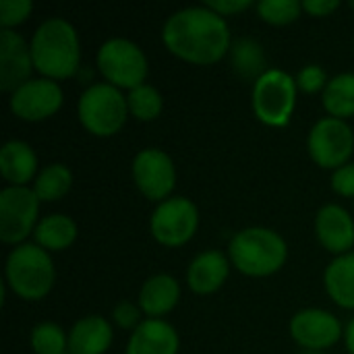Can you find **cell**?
<instances>
[{
    "label": "cell",
    "instance_id": "obj_1",
    "mask_svg": "<svg viewBox=\"0 0 354 354\" xmlns=\"http://www.w3.org/2000/svg\"><path fill=\"white\" fill-rule=\"evenodd\" d=\"M162 39L174 56L201 66L222 60L232 46L226 17L205 4L172 12L162 27Z\"/></svg>",
    "mask_w": 354,
    "mask_h": 354
},
{
    "label": "cell",
    "instance_id": "obj_2",
    "mask_svg": "<svg viewBox=\"0 0 354 354\" xmlns=\"http://www.w3.org/2000/svg\"><path fill=\"white\" fill-rule=\"evenodd\" d=\"M35 71L48 79H66L81 68V41L75 25L62 17L41 21L29 41Z\"/></svg>",
    "mask_w": 354,
    "mask_h": 354
},
{
    "label": "cell",
    "instance_id": "obj_3",
    "mask_svg": "<svg viewBox=\"0 0 354 354\" xmlns=\"http://www.w3.org/2000/svg\"><path fill=\"white\" fill-rule=\"evenodd\" d=\"M230 263L253 278L272 276L286 263L288 245L272 228L266 226H249L239 230L228 243Z\"/></svg>",
    "mask_w": 354,
    "mask_h": 354
},
{
    "label": "cell",
    "instance_id": "obj_4",
    "mask_svg": "<svg viewBox=\"0 0 354 354\" xmlns=\"http://www.w3.org/2000/svg\"><path fill=\"white\" fill-rule=\"evenodd\" d=\"M6 286L23 301H41L54 286L56 270L50 253L35 243L17 245L4 266Z\"/></svg>",
    "mask_w": 354,
    "mask_h": 354
},
{
    "label": "cell",
    "instance_id": "obj_5",
    "mask_svg": "<svg viewBox=\"0 0 354 354\" xmlns=\"http://www.w3.org/2000/svg\"><path fill=\"white\" fill-rule=\"evenodd\" d=\"M77 116L91 135L112 137L122 129L129 116L127 95L108 81L89 83L79 95Z\"/></svg>",
    "mask_w": 354,
    "mask_h": 354
},
{
    "label": "cell",
    "instance_id": "obj_6",
    "mask_svg": "<svg viewBox=\"0 0 354 354\" xmlns=\"http://www.w3.org/2000/svg\"><path fill=\"white\" fill-rule=\"evenodd\" d=\"M297 79L282 68H268L255 83L251 104L255 116L268 127H286L297 106Z\"/></svg>",
    "mask_w": 354,
    "mask_h": 354
},
{
    "label": "cell",
    "instance_id": "obj_7",
    "mask_svg": "<svg viewBox=\"0 0 354 354\" xmlns=\"http://www.w3.org/2000/svg\"><path fill=\"white\" fill-rule=\"evenodd\" d=\"M97 71L118 89H135L145 83L149 62L139 44L129 37L106 39L95 54Z\"/></svg>",
    "mask_w": 354,
    "mask_h": 354
},
{
    "label": "cell",
    "instance_id": "obj_8",
    "mask_svg": "<svg viewBox=\"0 0 354 354\" xmlns=\"http://www.w3.org/2000/svg\"><path fill=\"white\" fill-rule=\"evenodd\" d=\"M307 149L311 160L328 170H338L348 164L354 151V131L348 120L324 116L319 118L307 137Z\"/></svg>",
    "mask_w": 354,
    "mask_h": 354
},
{
    "label": "cell",
    "instance_id": "obj_9",
    "mask_svg": "<svg viewBox=\"0 0 354 354\" xmlns=\"http://www.w3.org/2000/svg\"><path fill=\"white\" fill-rule=\"evenodd\" d=\"M39 203L33 187H4L0 191V241L23 245L37 226Z\"/></svg>",
    "mask_w": 354,
    "mask_h": 354
},
{
    "label": "cell",
    "instance_id": "obj_10",
    "mask_svg": "<svg viewBox=\"0 0 354 354\" xmlns=\"http://www.w3.org/2000/svg\"><path fill=\"white\" fill-rule=\"evenodd\" d=\"M199 228V209L189 197H168L156 205L149 218L153 239L166 247H180L189 243Z\"/></svg>",
    "mask_w": 354,
    "mask_h": 354
},
{
    "label": "cell",
    "instance_id": "obj_11",
    "mask_svg": "<svg viewBox=\"0 0 354 354\" xmlns=\"http://www.w3.org/2000/svg\"><path fill=\"white\" fill-rule=\"evenodd\" d=\"M64 100V91L58 81L48 77H33L10 93V112L27 122H39L54 116Z\"/></svg>",
    "mask_w": 354,
    "mask_h": 354
},
{
    "label": "cell",
    "instance_id": "obj_12",
    "mask_svg": "<svg viewBox=\"0 0 354 354\" xmlns=\"http://www.w3.org/2000/svg\"><path fill=\"white\" fill-rule=\"evenodd\" d=\"M133 180L149 199L162 203L176 185V168L172 158L160 147H145L133 158Z\"/></svg>",
    "mask_w": 354,
    "mask_h": 354
},
{
    "label": "cell",
    "instance_id": "obj_13",
    "mask_svg": "<svg viewBox=\"0 0 354 354\" xmlns=\"http://www.w3.org/2000/svg\"><path fill=\"white\" fill-rule=\"evenodd\" d=\"M290 336L303 351H326L344 336V328L334 313L311 307L292 315Z\"/></svg>",
    "mask_w": 354,
    "mask_h": 354
},
{
    "label": "cell",
    "instance_id": "obj_14",
    "mask_svg": "<svg viewBox=\"0 0 354 354\" xmlns=\"http://www.w3.org/2000/svg\"><path fill=\"white\" fill-rule=\"evenodd\" d=\"M33 56L31 46L25 37L12 29H0V89L17 91L23 83H27L33 73Z\"/></svg>",
    "mask_w": 354,
    "mask_h": 354
},
{
    "label": "cell",
    "instance_id": "obj_15",
    "mask_svg": "<svg viewBox=\"0 0 354 354\" xmlns=\"http://www.w3.org/2000/svg\"><path fill=\"white\" fill-rule=\"evenodd\" d=\"M315 234L330 253H351L354 247L353 216L340 203H326L315 216Z\"/></svg>",
    "mask_w": 354,
    "mask_h": 354
},
{
    "label": "cell",
    "instance_id": "obj_16",
    "mask_svg": "<svg viewBox=\"0 0 354 354\" xmlns=\"http://www.w3.org/2000/svg\"><path fill=\"white\" fill-rule=\"evenodd\" d=\"M230 257L228 253L220 251V249H207L201 251L187 270V282L189 288L197 295H212L218 288H222V284L228 280L230 274Z\"/></svg>",
    "mask_w": 354,
    "mask_h": 354
},
{
    "label": "cell",
    "instance_id": "obj_17",
    "mask_svg": "<svg viewBox=\"0 0 354 354\" xmlns=\"http://www.w3.org/2000/svg\"><path fill=\"white\" fill-rule=\"evenodd\" d=\"M180 338L172 324L166 319H143L131 332L124 354H178Z\"/></svg>",
    "mask_w": 354,
    "mask_h": 354
},
{
    "label": "cell",
    "instance_id": "obj_18",
    "mask_svg": "<svg viewBox=\"0 0 354 354\" xmlns=\"http://www.w3.org/2000/svg\"><path fill=\"white\" fill-rule=\"evenodd\" d=\"M180 299V284L170 274H156L147 278L139 290V307L147 319H162Z\"/></svg>",
    "mask_w": 354,
    "mask_h": 354
},
{
    "label": "cell",
    "instance_id": "obj_19",
    "mask_svg": "<svg viewBox=\"0 0 354 354\" xmlns=\"http://www.w3.org/2000/svg\"><path fill=\"white\" fill-rule=\"evenodd\" d=\"M114 340L110 322L102 315H85L68 332L71 354H104Z\"/></svg>",
    "mask_w": 354,
    "mask_h": 354
},
{
    "label": "cell",
    "instance_id": "obj_20",
    "mask_svg": "<svg viewBox=\"0 0 354 354\" xmlns=\"http://www.w3.org/2000/svg\"><path fill=\"white\" fill-rule=\"evenodd\" d=\"M0 174L12 187H27L39 174L35 149L21 139L6 141L0 149Z\"/></svg>",
    "mask_w": 354,
    "mask_h": 354
},
{
    "label": "cell",
    "instance_id": "obj_21",
    "mask_svg": "<svg viewBox=\"0 0 354 354\" xmlns=\"http://www.w3.org/2000/svg\"><path fill=\"white\" fill-rule=\"evenodd\" d=\"M324 284L332 301L344 309H354V251L336 255L324 272Z\"/></svg>",
    "mask_w": 354,
    "mask_h": 354
},
{
    "label": "cell",
    "instance_id": "obj_22",
    "mask_svg": "<svg viewBox=\"0 0 354 354\" xmlns=\"http://www.w3.org/2000/svg\"><path fill=\"white\" fill-rule=\"evenodd\" d=\"M33 239H35V245H39L48 253L64 251L77 239V224L66 214H50L37 222L33 230Z\"/></svg>",
    "mask_w": 354,
    "mask_h": 354
},
{
    "label": "cell",
    "instance_id": "obj_23",
    "mask_svg": "<svg viewBox=\"0 0 354 354\" xmlns=\"http://www.w3.org/2000/svg\"><path fill=\"white\" fill-rule=\"evenodd\" d=\"M230 60L234 71L245 79H253V83L268 71L266 50L253 37H239L236 41H232Z\"/></svg>",
    "mask_w": 354,
    "mask_h": 354
},
{
    "label": "cell",
    "instance_id": "obj_24",
    "mask_svg": "<svg viewBox=\"0 0 354 354\" xmlns=\"http://www.w3.org/2000/svg\"><path fill=\"white\" fill-rule=\"evenodd\" d=\"M324 108L334 118H351L354 116V73L334 75L324 89Z\"/></svg>",
    "mask_w": 354,
    "mask_h": 354
},
{
    "label": "cell",
    "instance_id": "obj_25",
    "mask_svg": "<svg viewBox=\"0 0 354 354\" xmlns=\"http://www.w3.org/2000/svg\"><path fill=\"white\" fill-rule=\"evenodd\" d=\"M73 187V172L66 164L54 162L39 170L33 180V191L39 201H58L62 199Z\"/></svg>",
    "mask_w": 354,
    "mask_h": 354
},
{
    "label": "cell",
    "instance_id": "obj_26",
    "mask_svg": "<svg viewBox=\"0 0 354 354\" xmlns=\"http://www.w3.org/2000/svg\"><path fill=\"white\" fill-rule=\"evenodd\" d=\"M127 102H129V114H133L137 120H143V122L156 120L164 108V97L160 89L153 87L151 83H143L131 89L127 95Z\"/></svg>",
    "mask_w": 354,
    "mask_h": 354
},
{
    "label": "cell",
    "instance_id": "obj_27",
    "mask_svg": "<svg viewBox=\"0 0 354 354\" xmlns=\"http://www.w3.org/2000/svg\"><path fill=\"white\" fill-rule=\"evenodd\" d=\"M29 344L35 354H66L68 334L54 322H41L33 326L29 334Z\"/></svg>",
    "mask_w": 354,
    "mask_h": 354
},
{
    "label": "cell",
    "instance_id": "obj_28",
    "mask_svg": "<svg viewBox=\"0 0 354 354\" xmlns=\"http://www.w3.org/2000/svg\"><path fill=\"white\" fill-rule=\"evenodd\" d=\"M255 6L259 17L274 25H288L303 12V2L299 0H259Z\"/></svg>",
    "mask_w": 354,
    "mask_h": 354
},
{
    "label": "cell",
    "instance_id": "obj_29",
    "mask_svg": "<svg viewBox=\"0 0 354 354\" xmlns=\"http://www.w3.org/2000/svg\"><path fill=\"white\" fill-rule=\"evenodd\" d=\"M33 10L31 0H0V25L2 29H12L23 23Z\"/></svg>",
    "mask_w": 354,
    "mask_h": 354
},
{
    "label": "cell",
    "instance_id": "obj_30",
    "mask_svg": "<svg viewBox=\"0 0 354 354\" xmlns=\"http://www.w3.org/2000/svg\"><path fill=\"white\" fill-rule=\"evenodd\" d=\"M295 79H297L299 89H303L307 93H315V91L326 89V85L330 81L328 73L322 64H305Z\"/></svg>",
    "mask_w": 354,
    "mask_h": 354
},
{
    "label": "cell",
    "instance_id": "obj_31",
    "mask_svg": "<svg viewBox=\"0 0 354 354\" xmlns=\"http://www.w3.org/2000/svg\"><path fill=\"white\" fill-rule=\"evenodd\" d=\"M141 315H143L141 307L131 301H120L112 309V319L116 322V326L122 330H131V332H135L141 326V322H143Z\"/></svg>",
    "mask_w": 354,
    "mask_h": 354
},
{
    "label": "cell",
    "instance_id": "obj_32",
    "mask_svg": "<svg viewBox=\"0 0 354 354\" xmlns=\"http://www.w3.org/2000/svg\"><path fill=\"white\" fill-rule=\"evenodd\" d=\"M332 189L342 197H354V164H344L332 172Z\"/></svg>",
    "mask_w": 354,
    "mask_h": 354
},
{
    "label": "cell",
    "instance_id": "obj_33",
    "mask_svg": "<svg viewBox=\"0 0 354 354\" xmlns=\"http://www.w3.org/2000/svg\"><path fill=\"white\" fill-rule=\"evenodd\" d=\"M251 4H253L251 0H207V2H205V6H209L212 10H216V12L222 15V17L243 12V10H247Z\"/></svg>",
    "mask_w": 354,
    "mask_h": 354
},
{
    "label": "cell",
    "instance_id": "obj_34",
    "mask_svg": "<svg viewBox=\"0 0 354 354\" xmlns=\"http://www.w3.org/2000/svg\"><path fill=\"white\" fill-rule=\"evenodd\" d=\"M340 0H303V10L313 17H328L340 8Z\"/></svg>",
    "mask_w": 354,
    "mask_h": 354
},
{
    "label": "cell",
    "instance_id": "obj_35",
    "mask_svg": "<svg viewBox=\"0 0 354 354\" xmlns=\"http://www.w3.org/2000/svg\"><path fill=\"white\" fill-rule=\"evenodd\" d=\"M344 342H346L348 353L354 354V317L348 322V326H346V330H344Z\"/></svg>",
    "mask_w": 354,
    "mask_h": 354
},
{
    "label": "cell",
    "instance_id": "obj_36",
    "mask_svg": "<svg viewBox=\"0 0 354 354\" xmlns=\"http://www.w3.org/2000/svg\"><path fill=\"white\" fill-rule=\"evenodd\" d=\"M301 354H324V351H303Z\"/></svg>",
    "mask_w": 354,
    "mask_h": 354
},
{
    "label": "cell",
    "instance_id": "obj_37",
    "mask_svg": "<svg viewBox=\"0 0 354 354\" xmlns=\"http://www.w3.org/2000/svg\"><path fill=\"white\" fill-rule=\"evenodd\" d=\"M351 8H353V10H354V0H353V2H351Z\"/></svg>",
    "mask_w": 354,
    "mask_h": 354
},
{
    "label": "cell",
    "instance_id": "obj_38",
    "mask_svg": "<svg viewBox=\"0 0 354 354\" xmlns=\"http://www.w3.org/2000/svg\"><path fill=\"white\" fill-rule=\"evenodd\" d=\"M66 354H71V353H66Z\"/></svg>",
    "mask_w": 354,
    "mask_h": 354
}]
</instances>
